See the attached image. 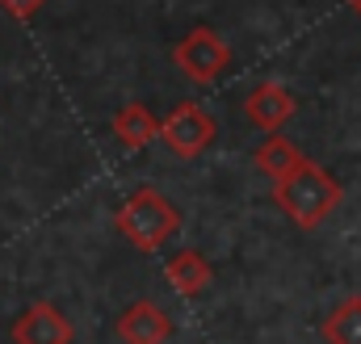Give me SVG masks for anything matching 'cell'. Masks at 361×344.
Segmentation results:
<instances>
[{"instance_id":"277c9868","label":"cell","mask_w":361,"mask_h":344,"mask_svg":"<svg viewBox=\"0 0 361 344\" xmlns=\"http://www.w3.org/2000/svg\"><path fill=\"white\" fill-rule=\"evenodd\" d=\"M214 135H219V126L197 101H180L177 109H169V118H160V139L180 160H197L214 143Z\"/></svg>"},{"instance_id":"5b68a950","label":"cell","mask_w":361,"mask_h":344,"mask_svg":"<svg viewBox=\"0 0 361 344\" xmlns=\"http://www.w3.org/2000/svg\"><path fill=\"white\" fill-rule=\"evenodd\" d=\"M244 113H248L252 126H261V130L273 135V130H281L298 113V97L290 88H281L277 80H261V85L244 97Z\"/></svg>"},{"instance_id":"7c38bea8","label":"cell","mask_w":361,"mask_h":344,"mask_svg":"<svg viewBox=\"0 0 361 344\" xmlns=\"http://www.w3.org/2000/svg\"><path fill=\"white\" fill-rule=\"evenodd\" d=\"M42 4H47V0H0V8H4L13 21H30Z\"/></svg>"},{"instance_id":"30bf717a","label":"cell","mask_w":361,"mask_h":344,"mask_svg":"<svg viewBox=\"0 0 361 344\" xmlns=\"http://www.w3.org/2000/svg\"><path fill=\"white\" fill-rule=\"evenodd\" d=\"M302 160H307V156H302V152H298V147H294V143H290L281 130H273L269 139H265V143L252 152V164L265 172L269 180H281V176H290V172L298 168Z\"/></svg>"},{"instance_id":"ba28073f","label":"cell","mask_w":361,"mask_h":344,"mask_svg":"<svg viewBox=\"0 0 361 344\" xmlns=\"http://www.w3.org/2000/svg\"><path fill=\"white\" fill-rule=\"evenodd\" d=\"M164 277H169V285L177 290L180 298H197L210 285L214 264L202 257L197 248H180V252H173V257L164 260Z\"/></svg>"},{"instance_id":"7a4b0ae2","label":"cell","mask_w":361,"mask_h":344,"mask_svg":"<svg viewBox=\"0 0 361 344\" xmlns=\"http://www.w3.org/2000/svg\"><path fill=\"white\" fill-rule=\"evenodd\" d=\"M118 231L139 248V252H160L180 227L177 206L156 189V185H139L114 214Z\"/></svg>"},{"instance_id":"4fadbf2b","label":"cell","mask_w":361,"mask_h":344,"mask_svg":"<svg viewBox=\"0 0 361 344\" xmlns=\"http://www.w3.org/2000/svg\"><path fill=\"white\" fill-rule=\"evenodd\" d=\"M349 8H353V13L361 17V0H349Z\"/></svg>"},{"instance_id":"6da1fadb","label":"cell","mask_w":361,"mask_h":344,"mask_svg":"<svg viewBox=\"0 0 361 344\" xmlns=\"http://www.w3.org/2000/svg\"><path fill=\"white\" fill-rule=\"evenodd\" d=\"M341 197H345L341 180L328 168L311 164V160H302L290 176L273 180V202H277V210L290 214L302 231H315V227L341 206Z\"/></svg>"},{"instance_id":"52a82bcc","label":"cell","mask_w":361,"mask_h":344,"mask_svg":"<svg viewBox=\"0 0 361 344\" xmlns=\"http://www.w3.org/2000/svg\"><path fill=\"white\" fill-rule=\"evenodd\" d=\"M118 336H122V344H169L173 319H169L156 302L139 298V302H130V307L118 315Z\"/></svg>"},{"instance_id":"3957f363","label":"cell","mask_w":361,"mask_h":344,"mask_svg":"<svg viewBox=\"0 0 361 344\" xmlns=\"http://www.w3.org/2000/svg\"><path fill=\"white\" fill-rule=\"evenodd\" d=\"M173 63L193 80V85H214L227 68H231V47L210 30V25H197L173 47Z\"/></svg>"},{"instance_id":"8fae6325","label":"cell","mask_w":361,"mask_h":344,"mask_svg":"<svg viewBox=\"0 0 361 344\" xmlns=\"http://www.w3.org/2000/svg\"><path fill=\"white\" fill-rule=\"evenodd\" d=\"M319 336L328 344H361V294H349L328 311V319L319 324Z\"/></svg>"},{"instance_id":"8992f818","label":"cell","mask_w":361,"mask_h":344,"mask_svg":"<svg viewBox=\"0 0 361 344\" xmlns=\"http://www.w3.org/2000/svg\"><path fill=\"white\" fill-rule=\"evenodd\" d=\"M13 340L17 344H72V324L63 319V311L55 302H34V307H25L17 315Z\"/></svg>"},{"instance_id":"9c48e42d","label":"cell","mask_w":361,"mask_h":344,"mask_svg":"<svg viewBox=\"0 0 361 344\" xmlns=\"http://www.w3.org/2000/svg\"><path fill=\"white\" fill-rule=\"evenodd\" d=\"M114 135H118V143H122V147L139 152V147H147L152 139H160V118H156L147 105L126 101V105L114 113Z\"/></svg>"}]
</instances>
